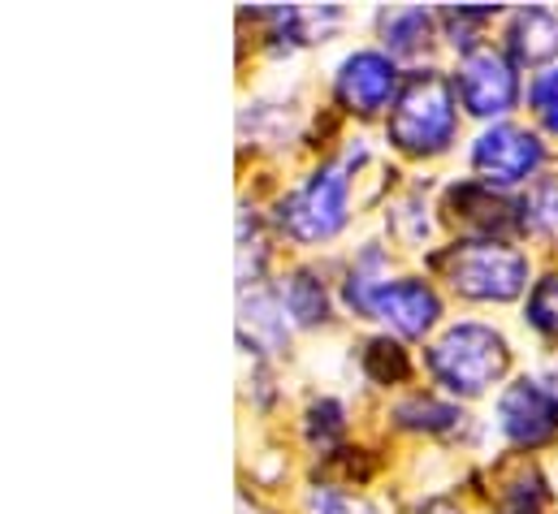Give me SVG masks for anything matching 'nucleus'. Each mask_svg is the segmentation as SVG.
I'll return each instance as SVG.
<instances>
[{"label":"nucleus","instance_id":"obj_1","mask_svg":"<svg viewBox=\"0 0 558 514\" xmlns=\"http://www.w3.org/2000/svg\"><path fill=\"white\" fill-rule=\"evenodd\" d=\"M507 368H511L507 338L476 320L450 325L428 346V372L437 377V386H446L459 397H481L485 389L507 377Z\"/></svg>","mask_w":558,"mask_h":514},{"label":"nucleus","instance_id":"obj_2","mask_svg":"<svg viewBox=\"0 0 558 514\" xmlns=\"http://www.w3.org/2000/svg\"><path fill=\"white\" fill-rule=\"evenodd\" d=\"M459 91L433 74V70H420L408 78V87L399 91L395 109H390V122L386 134L399 151L408 156H437L454 143V130H459Z\"/></svg>","mask_w":558,"mask_h":514},{"label":"nucleus","instance_id":"obj_3","mask_svg":"<svg viewBox=\"0 0 558 514\" xmlns=\"http://www.w3.org/2000/svg\"><path fill=\"white\" fill-rule=\"evenodd\" d=\"M377 264V252H368V259L351 272L347 281V303L360 311V316H377L386 320L390 329H399L403 338H424L437 316H441V298L428 281L420 277H395V281H381L373 277L368 268Z\"/></svg>","mask_w":558,"mask_h":514},{"label":"nucleus","instance_id":"obj_4","mask_svg":"<svg viewBox=\"0 0 558 514\" xmlns=\"http://www.w3.org/2000/svg\"><path fill=\"white\" fill-rule=\"evenodd\" d=\"M437 264L446 281L476 303H511L529 285V256L498 238H463Z\"/></svg>","mask_w":558,"mask_h":514},{"label":"nucleus","instance_id":"obj_5","mask_svg":"<svg viewBox=\"0 0 558 514\" xmlns=\"http://www.w3.org/2000/svg\"><path fill=\"white\" fill-rule=\"evenodd\" d=\"M351 217V178L347 164H320L299 191L281 199V230L294 243H325L333 238Z\"/></svg>","mask_w":558,"mask_h":514},{"label":"nucleus","instance_id":"obj_6","mask_svg":"<svg viewBox=\"0 0 558 514\" xmlns=\"http://www.w3.org/2000/svg\"><path fill=\"white\" fill-rule=\"evenodd\" d=\"M542 164H546V143L533 130L511 126V122L481 130L472 143V169L489 191L494 186H520Z\"/></svg>","mask_w":558,"mask_h":514},{"label":"nucleus","instance_id":"obj_7","mask_svg":"<svg viewBox=\"0 0 558 514\" xmlns=\"http://www.w3.org/2000/svg\"><path fill=\"white\" fill-rule=\"evenodd\" d=\"M454 91H459V100L472 118H502L520 100V78H515V65L502 52L481 44V48L463 52L459 74H454Z\"/></svg>","mask_w":558,"mask_h":514},{"label":"nucleus","instance_id":"obj_8","mask_svg":"<svg viewBox=\"0 0 558 514\" xmlns=\"http://www.w3.org/2000/svg\"><path fill=\"white\" fill-rule=\"evenodd\" d=\"M498 428L511 445L533 450L546 445L558 437V389H550L546 381L520 377L502 389L498 397Z\"/></svg>","mask_w":558,"mask_h":514},{"label":"nucleus","instance_id":"obj_9","mask_svg":"<svg viewBox=\"0 0 558 514\" xmlns=\"http://www.w3.org/2000/svg\"><path fill=\"white\" fill-rule=\"evenodd\" d=\"M333 91H338V105L355 118H377L390 100H399V70H395V57L390 52H377V48H360L351 52L338 74H333Z\"/></svg>","mask_w":558,"mask_h":514},{"label":"nucleus","instance_id":"obj_10","mask_svg":"<svg viewBox=\"0 0 558 514\" xmlns=\"http://www.w3.org/2000/svg\"><path fill=\"white\" fill-rule=\"evenodd\" d=\"M507 48L520 65L537 70V65H550L558 61V13L542 9V4H529L511 17L507 26Z\"/></svg>","mask_w":558,"mask_h":514},{"label":"nucleus","instance_id":"obj_11","mask_svg":"<svg viewBox=\"0 0 558 514\" xmlns=\"http://www.w3.org/2000/svg\"><path fill=\"white\" fill-rule=\"evenodd\" d=\"M381 35H386V48L399 52V57H416L433 44V17L416 9V4H403V9H390L381 17Z\"/></svg>","mask_w":558,"mask_h":514},{"label":"nucleus","instance_id":"obj_12","mask_svg":"<svg viewBox=\"0 0 558 514\" xmlns=\"http://www.w3.org/2000/svg\"><path fill=\"white\" fill-rule=\"evenodd\" d=\"M281 311H290L294 316V325H320L325 320V311H329V294H325V285L316 281V272H294L290 281H286V290H281Z\"/></svg>","mask_w":558,"mask_h":514},{"label":"nucleus","instance_id":"obj_13","mask_svg":"<svg viewBox=\"0 0 558 514\" xmlns=\"http://www.w3.org/2000/svg\"><path fill=\"white\" fill-rule=\"evenodd\" d=\"M520 225L533 234H558V178H537L520 204Z\"/></svg>","mask_w":558,"mask_h":514},{"label":"nucleus","instance_id":"obj_14","mask_svg":"<svg viewBox=\"0 0 558 514\" xmlns=\"http://www.w3.org/2000/svg\"><path fill=\"white\" fill-rule=\"evenodd\" d=\"M550 511V493L542 485V476L520 472L515 480L502 485V514H546Z\"/></svg>","mask_w":558,"mask_h":514},{"label":"nucleus","instance_id":"obj_15","mask_svg":"<svg viewBox=\"0 0 558 514\" xmlns=\"http://www.w3.org/2000/svg\"><path fill=\"white\" fill-rule=\"evenodd\" d=\"M395 419L408 424V428H428V432H437V428H450V424L459 419V411H454V406H441V402H433V397H412V402H403V406L395 411Z\"/></svg>","mask_w":558,"mask_h":514},{"label":"nucleus","instance_id":"obj_16","mask_svg":"<svg viewBox=\"0 0 558 514\" xmlns=\"http://www.w3.org/2000/svg\"><path fill=\"white\" fill-rule=\"evenodd\" d=\"M524 311H529V325H533V329H542V333L558 338V277H546V281L533 285Z\"/></svg>","mask_w":558,"mask_h":514},{"label":"nucleus","instance_id":"obj_17","mask_svg":"<svg viewBox=\"0 0 558 514\" xmlns=\"http://www.w3.org/2000/svg\"><path fill=\"white\" fill-rule=\"evenodd\" d=\"M364 364H368V372H373L381 386H390V381H403V377H408V355H403L395 342H368Z\"/></svg>","mask_w":558,"mask_h":514},{"label":"nucleus","instance_id":"obj_18","mask_svg":"<svg viewBox=\"0 0 558 514\" xmlns=\"http://www.w3.org/2000/svg\"><path fill=\"white\" fill-rule=\"evenodd\" d=\"M312 514H377V506L360 493H342V489H316L312 493Z\"/></svg>","mask_w":558,"mask_h":514},{"label":"nucleus","instance_id":"obj_19","mask_svg":"<svg viewBox=\"0 0 558 514\" xmlns=\"http://www.w3.org/2000/svg\"><path fill=\"white\" fill-rule=\"evenodd\" d=\"M529 100H533V109H537V118H542V126L555 130L558 134V65L550 74H542L537 83H533V91H529Z\"/></svg>","mask_w":558,"mask_h":514},{"label":"nucleus","instance_id":"obj_20","mask_svg":"<svg viewBox=\"0 0 558 514\" xmlns=\"http://www.w3.org/2000/svg\"><path fill=\"white\" fill-rule=\"evenodd\" d=\"M416 514H459V511H454L450 502H424V506H420Z\"/></svg>","mask_w":558,"mask_h":514}]
</instances>
